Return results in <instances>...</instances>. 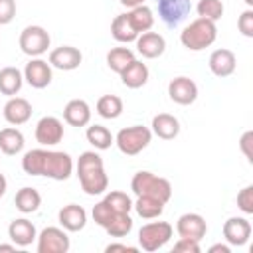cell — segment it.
I'll use <instances>...</instances> for the list:
<instances>
[{
  "instance_id": "1",
  "label": "cell",
  "mask_w": 253,
  "mask_h": 253,
  "mask_svg": "<svg viewBox=\"0 0 253 253\" xmlns=\"http://www.w3.org/2000/svg\"><path fill=\"white\" fill-rule=\"evenodd\" d=\"M22 170L28 176H45L63 182L73 174V158L61 150L32 148L22 158Z\"/></svg>"
},
{
  "instance_id": "2",
  "label": "cell",
  "mask_w": 253,
  "mask_h": 253,
  "mask_svg": "<svg viewBox=\"0 0 253 253\" xmlns=\"http://www.w3.org/2000/svg\"><path fill=\"white\" fill-rule=\"evenodd\" d=\"M75 172H77L81 190L89 196H99L109 188V176L105 172L103 158L95 150H85L79 154Z\"/></svg>"
},
{
  "instance_id": "3",
  "label": "cell",
  "mask_w": 253,
  "mask_h": 253,
  "mask_svg": "<svg viewBox=\"0 0 253 253\" xmlns=\"http://www.w3.org/2000/svg\"><path fill=\"white\" fill-rule=\"evenodd\" d=\"M217 38V26L211 20L206 18H196L192 20L182 32H180V42L186 49L190 51H202L210 47Z\"/></svg>"
},
{
  "instance_id": "4",
  "label": "cell",
  "mask_w": 253,
  "mask_h": 253,
  "mask_svg": "<svg viewBox=\"0 0 253 253\" xmlns=\"http://www.w3.org/2000/svg\"><path fill=\"white\" fill-rule=\"evenodd\" d=\"M130 190L136 196H150V198L160 200L162 204L170 202V198H172V184L166 178H160L146 170H140L132 176Z\"/></svg>"
},
{
  "instance_id": "5",
  "label": "cell",
  "mask_w": 253,
  "mask_h": 253,
  "mask_svg": "<svg viewBox=\"0 0 253 253\" xmlns=\"http://www.w3.org/2000/svg\"><path fill=\"white\" fill-rule=\"evenodd\" d=\"M150 140H152V130L142 125H132L126 128H121L115 136L117 148L126 156H136L150 144Z\"/></svg>"
},
{
  "instance_id": "6",
  "label": "cell",
  "mask_w": 253,
  "mask_h": 253,
  "mask_svg": "<svg viewBox=\"0 0 253 253\" xmlns=\"http://www.w3.org/2000/svg\"><path fill=\"white\" fill-rule=\"evenodd\" d=\"M20 49L30 55V57H40L43 55L49 45H51V36L45 28L42 26H26L22 32H20Z\"/></svg>"
},
{
  "instance_id": "7",
  "label": "cell",
  "mask_w": 253,
  "mask_h": 253,
  "mask_svg": "<svg viewBox=\"0 0 253 253\" xmlns=\"http://www.w3.org/2000/svg\"><path fill=\"white\" fill-rule=\"evenodd\" d=\"M174 233V227L168 221H150L138 229V243L144 251H156L164 247Z\"/></svg>"
},
{
  "instance_id": "8",
  "label": "cell",
  "mask_w": 253,
  "mask_h": 253,
  "mask_svg": "<svg viewBox=\"0 0 253 253\" xmlns=\"http://www.w3.org/2000/svg\"><path fill=\"white\" fill-rule=\"evenodd\" d=\"M154 2H156L158 18L168 28L180 26L190 16V10H192V2L190 0H154Z\"/></svg>"
},
{
  "instance_id": "9",
  "label": "cell",
  "mask_w": 253,
  "mask_h": 253,
  "mask_svg": "<svg viewBox=\"0 0 253 253\" xmlns=\"http://www.w3.org/2000/svg\"><path fill=\"white\" fill-rule=\"evenodd\" d=\"M38 253H67L69 237L63 227H45L38 233Z\"/></svg>"
},
{
  "instance_id": "10",
  "label": "cell",
  "mask_w": 253,
  "mask_h": 253,
  "mask_svg": "<svg viewBox=\"0 0 253 253\" xmlns=\"http://www.w3.org/2000/svg\"><path fill=\"white\" fill-rule=\"evenodd\" d=\"M22 73H24V79L28 81V85L34 89H45L53 79V71H51L49 61H45L42 57H32L26 63Z\"/></svg>"
},
{
  "instance_id": "11",
  "label": "cell",
  "mask_w": 253,
  "mask_h": 253,
  "mask_svg": "<svg viewBox=\"0 0 253 253\" xmlns=\"http://www.w3.org/2000/svg\"><path fill=\"white\" fill-rule=\"evenodd\" d=\"M63 123L57 119V117H42L36 125V140L42 144V146H55L63 140Z\"/></svg>"
},
{
  "instance_id": "12",
  "label": "cell",
  "mask_w": 253,
  "mask_h": 253,
  "mask_svg": "<svg viewBox=\"0 0 253 253\" xmlns=\"http://www.w3.org/2000/svg\"><path fill=\"white\" fill-rule=\"evenodd\" d=\"M168 95L178 105H192L198 99V85L186 75H178L168 83Z\"/></svg>"
},
{
  "instance_id": "13",
  "label": "cell",
  "mask_w": 253,
  "mask_h": 253,
  "mask_svg": "<svg viewBox=\"0 0 253 253\" xmlns=\"http://www.w3.org/2000/svg\"><path fill=\"white\" fill-rule=\"evenodd\" d=\"M176 231H178L180 237L200 241L202 237H206L208 223H206V219H204L200 213H192V211H190V213H184V215L178 217Z\"/></svg>"
},
{
  "instance_id": "14",
  "label": "cell",
  "mask_w": 253,
  "mask_h": 253,
  "mask_svg": "<svg viewBox=\"0 0 253 253\" xmlns=\"http://www.w3.org/2000/svg\"><path fill=\"white\" fill-rule=\"evenodd\" d=\"M81 61H83V55L73 45H61V47L51 49L49 53V65L61 71H73L81 65Z\"/></svg>"
},
{
  "instance_id": "15",
  "label": "cell",
  "mask_w": 253,
  "mask_h": 253,
  "mask_svg": "<svg viewBox=\"0 0 253 253\" xmlns=\"http://www.w3.org/2000/svg\"><path fill=\"white\" fill-rule=\"evenodd\" d=\"M223 237L229 245H245L251 237V223L245 219V217H229L225 223H223Z\"/></svg>"
},
{
  "instance_id": "16",
  "label": "cell",
  "mask_w": 253,
  "mask_h": 253,
  "mask_svg": "<svg viewBox=\"0 0 253 253\" xmlns=\"http://www.w3.org/2000/svg\"><path fill=\"white\" fill-rule=\"evenodd\" d=\"M208 65H210V71L215 75V77H227L235 71L237 67V57L231 49H215L211 51L210 59H208Z\"/></svg>"
},
{
  "instance_id": "17",
  "label": "cell",
  "mask_w": 253,
  "mask_h": 253,
  "mask_svg": "<svg viewBox=\"0 0 253 253\" xmlns=\"http://www.w3.org/2000/svg\"><path fill=\"white\" fill-rule=\"evenodd\" d=\"M136 49L142 57L146 59H154V57H160L166 49V40L158 34V32H142L138 38H136Z\"/></svg>"
},
{
  "instance_id": "18",
  "label": "cell",
  "mask_w": 253,
  "mask_h": 253,
  "mask_svg": "<svg viewBox=\"0 0 253 253\" xmlns=\"http://www.w3.org/2000/svg\"><path fill=\"white\" fill-rule=\"evenodd\" d=\"M30 117H32V105L24 97H10L8 103L4 105V119L14 126L28 123Z\"/></svg>"
},
{
  "instance_id": "19",
  "label": "cell",
  "mask_w": 253,
  "mask_h": 253,
  "mask_svg": "<svg viewBox=\"0 0 253 253\" xmlns=\"http://www.w3.org/2000/svg\"><path fill=\"white\" fill-rule=\"evenodd\" d=\"M57 219L65 231H81L87 225V211L77 204H67L59 210Z\"/></svg>"
},
{
  "instance_id": "20",
  "label": "cell",
  "mask_w": 253,
  "mask_h": 253,
  "mask_svg": "<svg viewBox=\"0 0 253 253\" xmlns=\"http://www.w3.org/2000/svg\"><path fill=\"white\" fill-rule=\"evenodd\" d=\"M8 237L18 247H28L38 237V231H36V225L30 219L18 217V219L10 221V225H8Z\"/></svg>"
},
{
  "instance_id": "21",
  "label": "cell",
  "mask_w": 253,
  "mask_h": 253,
  "mask_svg": "<svg viewBox=\"0 0 253 253\" xmlns=\"http://www.w3.org/2000/svg\"><path fill=\"white\" fill-rule=\"evenodd\" d=\"M63 121L71 126H85L91 121V107L83 99H71L63 109Z\"/></svg>"
},
{
  "instance_id": "22",
  "label": "cell",
  "mask_w": 253,
  "mask_h": 253,
  "mask_svg": "<svg viewBox=\"0 0 253 253\" xmlns=\"http://www.w3.org/2000/svg\"><path fill=\"white\" fill-rule=\"evenodd\" d=\"M152 132L162 140H172L180 134V121L170 113H158L152 117Z\"/></svg>"
},
{
  "instance_id": "23",
  "label": "cell",
  "mask_w": 253,
  "mask_h": 253,
  "mask_svg": "<svg viewBox=\"0 0 253 253\" xmlns=\"http://www.w3.org/2000/svg\"><path fill=\"white\" fill-rule=\"evenodd\" d=\"M119 75H121V81H123L125 87H128V89H140L142 85H146L150 73H148L146 63L134 59V61H130Z\"/></svg>"
},
{
  "instance_id": "24",
  "label": "cell",
  "mask_w": 253,
  "mask_h": 253,
  "mask_svg": "<svg viewBox=\"0 0 253 253\" xmlns=\"http://www.w3.org/2000/svg\"><path fill=\"white\" fill-rule=\"evenodd\" d=\"M24 85V73L18 67H2L0 69V93L6 97H16Z\"/></svg>"
},
{
  "instance_id": "25",
  "label": "cell",
  "mask_w": 253,
  "mask_h": 253,
  "mask_svg": "<svg viewBox=\"0 0 253 253\" xmlns=\"http://www.w3.org/2000/svg\"><path fill=\"white\" fill-rule=\"evenodd\" d=\"M24 134L14 128V126H6L0 130V152L8 154V156H14V154H20L24 150Z\"/></svg>"
},
{
  "instance_id": "26",
  "label": "cell",
  "mask_w": 253,
  "mask_h": 253,
  "mask_svg": "<svg viewBox=\"0 0 253 253\" xmlns=\"http://www.w3.org/2000/svg\"><path fill=\"white\" fill-rule=\"evenodd\" d=\"M111 36L121 43H130V42H136L138 32L132 28V24H130L126 14H119L111 22Z\"/></svg>"
},
{
  "instance_id": "27",
  "label": "cell",
  "mask_w": 253,
  "mask_h": 253,
  "mask_svg": "<svg viewBox=\"0 0 253 253\" xmlns=\"http://www.w3.org/2000/svg\"><path fill=\"white\" fill-rule=\"evenodd\" d=\"M14 204L16 208L22 211V213H34L38 211L40 204H42V196L36 188H30V186H24L16 192V198H14Z\"/></svg>"
},
{
  "instance_id": "28",
  "label": "cell",
  "mask_w": 253,
  "mask_h": 253,
  "mask_svg": "<svg viewBox=\"0 0 253 253\" xmlns=\"http://www.w3.org/2000/svg\"><path fill=\"white\" fill-rule=\"evenodd\" d=\"M126 16H128V20H130V24H132V28L138 32V36L142 34V32H148L152 26H154V14H152V10L148 8V6H136V8H130L128 12H126Z\"/></svg>"
},
{
  "instance_id": "29",
  "label": "cell",
  "mask_w": 253,
  "mask_h": 253,
  "mask_svg": "<svg viewBox=\"0 0 253 253\" xmlns=\"http://www.w3.org/2000/svg\"><path fill=\"white\" fill-rule=\"evenodd\" d=\"M132 208L144 219L160 217L162 211H164V204L160 200H156V198H150V196H136V202L132 204Z\"/></svg>"
},
{
  "instance_id": "30",
  "label": "cell",
  "mask_w": 253,
  "mask_h": 253,
  "mask_svg": "<svg viewBox=\"0 0 253 253\" xmlns=\"http://www.w3.org/2000/svg\"><path fill=\"white\" fill-rule=\"evenodd\" d=\"M85 136H87V142L93 144L97 150H107V148H111V144L115 142V136H113L111 130H109L107 126H103V125H91V126H87Z\"/></svg>"
},
{
  "instance_id": "31",
  "label": "cell",
  "mask_w": 253,
  "mask_h": 253,
  "mask_svg": "<svg viewBox=\"0 0 253 253\" xmlns=\"http://www.w3.org/2000/svg\"><path fill=\"white\" fill-rule=\"evenodd\" d=\"M136 57H134V53H132V49H128V47H113L109 53H107V65H109V69L111 71H115V73H121L130 61H134Z\"/></svg>"
},
{
  "instance_id": "32",
  "label": "cell",
  "mask_w": 253,
  "mask_h": 253,
  "mask_svg": "<svg viewBox=\"0 0 253 253\" xmlns=\"http://www.w3.org/2000/svg\"><path fill=\"white\" fill-rule=\"evenodd\" d=\"M97 113L103 119H117L123 113V101L117 95H103L97 101Z\"/></svg>"
},
{
  "instance_id": "33",
  "label": "cell",
  "mask_w": 253,
  "mask_h": 253,
  "mask_svg": "<svg viewBox=\"0 0 253 253\" xmlns=\"http://www.w3.org/2000/svg\"><path fill=\"white\" fill-rule=\"evenodd\" d=\"M105 231L111 235V237H125L132 231V217L128 213H117L111 223L105 227Z\"/></svg>"
},
{
  "instance_id": "34",
  "label": "cell",
  "mask_w": 253,
  "mask_h": 253,
  "mask_svg": "<svg viewBox=\"0 0 253 253\" xmlns=\"http://www.w3.org/2000/svg\"><path fill=\"white\" fill-rule=\"evenodd\" d=\"M103 200L111 206V210H113L115 213H128V211L132 210V200H130V196L125 194V192H121V190L109 192Z\"/></svg>"
},
{
  "instance_id": "35",
  "label": "cell",
  "mask_w": 253,
  "mask_h": 253,
  "mask_svg": "<svg viewBox=\"0 0 253 253\" xmlns=\"http://www.w3.org/2000/svg\"><path fill=\"white\" fill-rule=\"evenodd\" d=\"M196 12L200 18L217 22L223 16V2L221 0H200L196 6Z\"/></svg>"
},
{
  "instance_id": "36",
  "label": "cell",
  "mask_w": 253,
  "mask_h": 253,
  "mask_svg": "<svg viewBox=\"0 0 253 253\" xmlns=\"http://www.w3.org/2000/svg\"><path fill=\"white\" fill-rule=\"evenodd\" d=\"M91 215H93V221L105 229V227L111 223V219H113L117 213L111 210V206H109L105 200H101V202H97V204L93 206V211H91Z\"/></svg>"
},
{
  "instance_id": "37",
  "label": "cell",
  "mask_w": 253,
  "mask_h": 253,
  "mask_svg": "<svg viewBox=\"0 0 253 253\" xmlns=\"http://www.w3.org/2000/svg\"><path fill=\"white\" fill-rule=\"evenodd\" d=\"M237 208L243 213H253V186H245L243 190H239L237 194Z\"/></svg>"
},
{
  "instance_id": "38",
  "label": "cell",
  "mask_w": 253,
  "mask_h": 253,
  "mask_svg": "<svg viewBox=\"0 0 253 253\" xmlns=\"http://www.w3.org/2000/svg\"><path fill=\"white\" fill-rule=\"evenodd\" d=\"M237 28L245 38H253V10L251 8L241 12V16L237 18Z\"/></svg>"
},
{
  "instance_id": "39",
  "label": "cell",
  "mask_w": 253,
  "mask_h": 253,
  "mask_svg": "<svg viewBox=\"0 0 253 253\" xmlns=\"http://www.w3.org/2000/svg\"><path fill=\"white\" fill-rule=\"evenodd\" d=\"M16 18V0H0V26L10 24Z\"/></svg>"
},
{
  "instance_id": "40",
  "label": "cell",
  "mask_w": 253,
  "mask_h": 253,
  "mask_svg": "<svg viewBox=\"0 0 253 253\" xmlns=\"http://www.w3.org/2000/svg\"><path fill=\"white\" fill-rule=\"evenodd\" d=\"M174 251H178V253H200V241L180 237L174 243Z\"/></svg>"
},
{
  "instance_id": "41",
  "label": "cell",
  "mask_w": 253,
  "mask_h": 253,
  "mask_svg": "<svg viewBox=\"0 0 253 253\" xmlns=\"http://www.w3.org/2000/svg\"><path fill=\"white\" fill-rule=\"evenodd\" d=\"M251 144H253V132L247 130V132H243V136L239 140V146H241V152L245 154V158L249 162H253V148H251Z\"/></svg>"
},
{
  "instance_id": "42",
  "label": "cell",
  "mask_w": 253,
  "mask_h": 253,
  "mask_svg": "<svg viewBox=\"0 0 253 253\" xmlns=\"http://www.w3.org/2000/svg\"><path fill=\"white\" fill-rule=\"evenodd\" d=\"M105 251H107V253H111V251H128V253H136L138 247H132V245H126V243H109V245L105 247Z\"/></svg>"
},
{
  "instance_id": "43",
  "label": "cell",
  "mask_w": 253,
  "mask_h": 253,
  "mask_svg": "<svg viewBox=\"0 0 253 253\" xmlns=\"http://www.w3.org/2000/svg\"><path fill=\"white\" fill-rule=\"evenodd\" d=\"M229 251H231V247L225 243H215L210 247V253H229Z\"/></svg>"
},
{
  "instance_id": "44",
  "label": "cell",
  "mask_w": 253,
  "mask_h": 253,
  "mask_svg": "<svg viewBox=\"0 0 253 253\" xmlns=\"http://www.w3.org/2000/svg\"><path fill=\"white\" fill-rule=\"evenodd\" d=\"M119 2H121L125 8H128V10H130V8H136V6H142V4H144V0H119Z\"/></svg>"
},
{
  "instance_id": "45",
  "label": "cell",
  "mask_w": 253,
  "mask_h": 253,
  "mask_svg": "<svg viewBox=\"0 0 253 253\" xmlns=\"http://www.w3.org/2000/svg\"><path fill=\"white\" fill-rule=\"evenodd\" d=\"M6 190H8V180L4 174H0V198L6 194Z\"/></svg>"
},
{
  "instance_id": "46",
  "label": "cell",
  "mask_w": 253,
  "mask_h": 253,
  "mask_svg": "<svg viewBox=\"0 0 253 253\" xmlns=\"http://www.w3.org/2000/svg\"><path fill=\"white\" fill-rule=\"evenodd\" d=\"M16 243H0V251H16Z\"/></svg>"
},
{
  "instance_id": "47",
  "label": "cell",
  "mask_w": 253,
  "mask_h": 253,
  "mask_svg": "<svg viewBox=\"0 0 253 253\" xmlns=\"http://www.w3.org/2000/svg\"><path fill=\"white\" fill-rule=\"evenodd\" d=\"M245 4H247V6L251 8V6H253V0H245Z\"/></svg>"
}]
</instances>
